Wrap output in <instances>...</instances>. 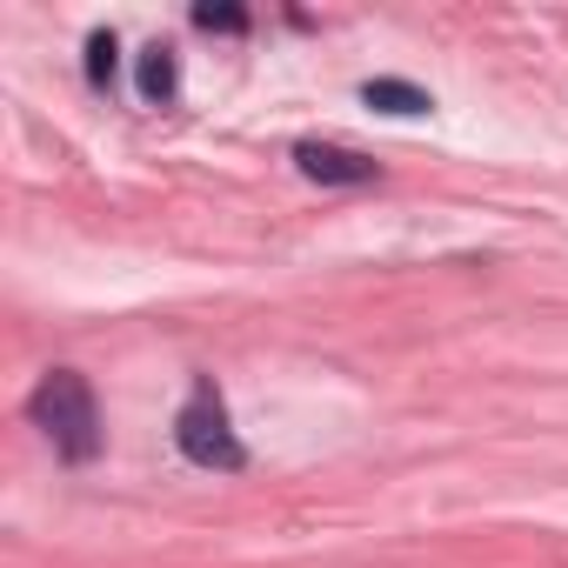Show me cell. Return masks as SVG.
Listing matches in <instances>:
<instances>
[{"label": "cell", "instance_id": "7a4b0ae2", "mask_svg": "<svg viewBox=\"0 0 568 568\" xmlns=\"http://www.w3.org/2000/svg\"><path fill=\"white\" fill-rule=\"evenodd\" d=\"M174 448H181L194 468H241V462H247V448H241V435H234V422H227L214 382H194L187 408L174 415Z\"/></svg>", "mask_w": 568, "mask_h": 568}, {"label": "cell", "instance_id": "52a82bcc", "mask_svg": "<svg viewBox=\"0 0 568 568\" xmlns=\"http://www.w3.org/2000/svg\"><path fill=\"white\" fill-rule=\"evenodd\" d=\"M194 28H207V34H241L247 14H241V8H194Z\"/></svg>", "mask_w": 568, "mask_h": 568}, {"label": "cell", "instance_id": "8992f818", "mask_svg": "<svg viewBox=\"0 0 568 568\" xmlns=\"http://www.w3.org/2000/svg\"><path fill=\"white\" fill-rule=\"evenodd\" d=\"M114 54H121V41H114L108 28H101V34H88V81H94V88H108V81H114Z\"/></svg>", "mask_w": 568, "mask_h": 568}, {"label": "cell", "instance_id": "6da1fadb", "mask_svg": "<svg viewBox=\"0 0 568 568\" xmlns=\"http://www.w3.org/2000/svg\"><path fill=\"white\" fill-rule=\"evenodd\" d=\"M28 415H34V428L54 442V455H68V462H94V455H101V402H94L88 375H74V368L41 375Z\"/></svg>", "mask_w": 568, "mask_h": 568}, {"label": "cell", "instance_id": "5b68a950", "mask_svg": "<svg viewBox=\"0 0 568 568\" xmlns=\"http://www.w3.org/2000/svg\"><path fill=\"white\" fill-rule=\"evenodd\" d=\"M174 88H181V61H174V48L168 41H154L148 54H141V101H174Z\"/></svg>", "mask_w": 568, "mask_h": 568}, {"label": "cell", "instance_id": "277c9868", "mask_svg": "<svg viewBox=\"0 0 568 568\" xmlns=\"http://www.w3.org/2000/svg\"><path fill=\"white\" fill-rule=\"evenodd\" d=\"M362 101H368L375 114H402V121H415V114H428V108H435L415 81H395V74H375V81L362 88Z\"/></svg>", "mask_w": 568, "mask_h": 568}, {"label": "cell", "instance_id": "3957f363", "mask_svg": "<svg viewBox=\"0 0 568 568\" xmlns=\"http://www.w3.org/2000/svg\"><path fill=\"white\" fill-rule=\"evenodd\" d=\"M295 168H302L308 181H322V187H368V181L382 174L368 154L335 148V141H302V148H295Z\"/></svg>", "mask_w": 568, "mask_h": 568}]
</instances>
